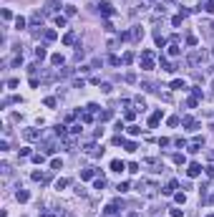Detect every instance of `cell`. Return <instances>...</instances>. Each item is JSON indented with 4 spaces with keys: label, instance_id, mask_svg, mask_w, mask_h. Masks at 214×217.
<instances>
[{
    "label": "cell",
    "instance_id": "d6986e66",
    "mask_svg": "<svg viewBox=\"0 0 214 217\" xmlns=\"http://www.w3.org/2000/svg\"><path fill=\"white\" fill-rule=\"evenodd\" d=\"M171 88H177V91H179V88H186V84L181 81V78H177V81H171Z\"/></svg>",
    "mask_w": 214,
    "mask_h": 217
},
{
    "label": "cell",
    "instance_id": "d4e9b609",
    "mask_svg": "<svg viewBox=\"0 0 214 217\" xmlns=\"http://www.w3.org/2000/svg\"><path fill=\"white\" fill-rule=\"evenodd\" d=\"M15 28L23 30V28H25V18H15Z\"/></svg>",
    "mask_w": 214,
    "mask_h": 217
},
{
    "label": "cell",
    "instance_id": "3957f363",
    "mask_svg": "<svg viewBox=\"0 0 214 217\" xmlns=\"http://www.w3.org/2000/svg\"><path fill=\"white\" fill-rule=\"evenodd\" d=\"M186 174H189V177H199V174H202V164H199V162H189Z\"/></svg>",
    "mask_w": 214,
    "mask_h": 217
},
{
    "label": "cell",
    "instance_id": "484cf974",
    "mask_svg": "<svg viewBox=\"0 0 214 217\" xmlns=\"http://www.w3.org/2000/svg\"><path fill=\"white\" fill-rule=\"evenodd\" d=\"M174 200H177L179 205H184V202H186V194H184V192H179V194H174Z\"/></svg>",
    "mask_w": 214,
    "mask_h": 217
},
{
    "label": "cell",
    "instance_id": "44dd1931",
    "mask_svg": "<svg viewBox=\"0 0 214 217\" xmlns=\"http://www.w3.org/2000/svg\"><path fill=\"white\" fill-rule=\"evenodd\" d=\"M171 159H174V164H184V162H186V156H184V154H174Z\"/></svg>",
    "mask_w": 214,
    "mask_h": 217
},
{
    "label": "cell",
    "instance_id": "9c48e42d",
    "mask_svg": "<svg viewBox=\"0 0 214 217\" xmlns=\"http://www.w3.org/2000/svg\"><path fill=\"white\" fill-rule=\"evenodd\" d=\"M28 197H30V194H28L25 189H18V192H15V200H18V202H28Z\"/></svg>",
    "mask_w": 214,
    "mask_h": 217
},
{
    "label": "cell",
    "instance_id": "ba28073f",
    "mask_svg": "<svg viewBox=\"0 0 214 217\" xmlns=\"http://www.w3.org/2000/svg\"><path fill=\"white\" fill-rule=\"evenodd\" d=\"M177 187H179V182H177V179H171V182L166 184V189H161V192H164V194H174V189H177Z\"/></svg>",
    "mask_w": 214,
    "mask_h": 217
},
{
    "label": "cell",
    "instance_id": "30bf717a",
    "mask_svg": "<svg viewBox=\"0 0 214 217\" xmlns=\"http://www.w3.org/2000/svg\"><path fill=\"white\" fill-rule=\"evenodd\" d=\"M23 136H25L28 142H33V139H38V131H35V129H25V131H23Z\"/></svg>",
    "mask_w": 214,
    "mask_h": 217
},
{
    "label": "cell",
    "instance_id": "6da1fadb",
    "mask_svg": "<svg viewBox=\"0 0 214 217\" xmlns=\"http://www.w3.org/2000/svg\"><path fill=\"white\" fill-rule=\"evenodd\" d=\"M141 68L144 71H154V56H151V51L141 53Z\"/></svg>",
    "mask_w": 214,
    "mask_h": 217
},
{
    "label": "cell",
    "instance_id": "8fae6325",
    "mask_svg": "<svg viewBox=\"0 0 214 217\" xmlns=\"http://www.w3.org/2000/svg\"><path fill=\"white\" fill-rule=\"evenodd\" d=\"M111 169H113V172H124V169H126V164H124V162H119V159H113V162H111Z\"/></svg>",
    "mask_w": 214,
    "mask_h": 217
},
{
    "label": "cell",
    "instance_id": "f6af8a7d",
    "mask_svg": "<svg viewBox=\"0 0 214 217\" xmlns=\"http://www.w3.org/2000/svg\"><path fill=\"white\" fill-rule=\"evenodd\" d=\"M204 172H207V177H214V167H212V164H209V167H207Z\"/></svg>",
    "mask_w": 214,
    "mask_h": 217
},
{
    "label": "cell",
    "instance_id": "ab89813d",
    "mask_svg": "<svg viewBox=\"0 0 214 217\" xmlns=\"http://www.w3.org/2000/svg\"><path fill=\"white\" fill-rule=\"evenodd\" d=\"M46 106H50V109L55 106V98H53V96H48V98H46Z\"/></svg>",
    "mask_w": 214,
    "mask_h": 217
},
{
    "label": "cell",
    "instance_id": "e0dca14e",
    "mask_svg": "<svg viewBox=\"0 0 214 217\" xmlns=\"http://www.w3.org/2000/svg\"><path fill=\"white\" fill-rule=\"evenodd\" d=\"M93 174H96V169H83L81 172V179H93Z\"/></svg>",
    "mask_w": 214,
    "mask_h": 217
},
{
    "label": "cell",
    "instance_id": "9a60e30c",
    "mask_svg": "<svg viewBox=\"0 0 214 217\" xmlns=\"http://www.w3.org/2000/svg\"><path fill=\"white\" fill-rule=\"evenodd\" d=\"M50 63H53V66H61V63H63V56H61V53H53V56H50Z\"/></svg>",
    "mask_w": 214,
    "mask_h": 217
},
{
    "label": "cell",
    "instance_id": "277c9868",
    "mask_svg": "<svg viewBox=\"0 0 214 217\" xmlns=\"http://www.w3.org/2000/svg\"><path fill=\"white\" fill-rule=\"evenodd\" d=\"M181 124H184L186 129H191V131H197V129H199V124H197V121H194V119H191V116H184V119H181Z\"/></svg>",
    "mask_w": 214,
    "mask_h": 217
},
{
    "label": "cell",
    "instance_id": "1f68e13d",
    "mask_svg": "<svg viewBox=\"0 0 214 217\" xmlns=\"http://www.w3.org/2000/svg\"><path fill=\"white\" fill-rule=\"evenodd\" d=\"M81 131H83L81 124H73V126H71V134H73V136H76V134H81Z\"/></svg>",
    "mask_w": 214,
    "mask_h": 217
},
{
    "label": "cell",
    "instance_id": "83f0119b",
    "mask_svg": "<svg viewBox=\"0 0 214 217\" xmlns=\"http://www.w3.org/2000/svg\"><path fill=\"white\" fill-rule=\"evenodd\" d=\"M161 68H164V71H174V66L166 61V58H161Z\"/></svg>",
    "mask_w": 214,
    "mask_h": 217
},
{
    "label": "cell",
    "instance_id": "2e32d148",
    "mask_svg": "<svg viewBox=\"0 0 214 217\" xmlns=\"http://www.w3.org/2000/svg\"><path fill=\"white\" fill-rule=\"evenodd\" d=\"M35 58H38V61H43V58H46V46H38V48H35Z\"/></svg>",
    "mask_w": 214,
    "mask_h": 217
},
{
    "label": "cell",
    "instance_id": "c3c4849f",
    "mask_svg": "<svg viewBox=\"0 0 214 217\" xmlns=\"http://www.w3.org/2000/svg\"><path fill=\"white\" fill-rule=\"evenodd\" d=\"M43 217H55V215H43Z\"/></svg>",
    "mask_w": 214,
    "mask_h": 217
},
{
    "label": "cell",
    "instance_id": "d590c367",
    "mask_svg": "<svg viewBox=\"0 0 214 217\" xmlns=\"http://www.w3.org/2000/svg\"><path fill=\"white\" fill-rule=\"evenodd\" d=\"M46 41H55V30H46Z\"/></svg>",
    "mask_w": 214,
    "mask_h": 217
},
{
    "label": "cell",
    "instance_id": "4fadbf2b",
    "mask_svg": "<svg viewBox=\"0 0 214 217\" xmlns=\"http://www.w3.org/2000/svg\"><path fill=\"white\" fill-rule=\"evenodd\" d=\"M91 121H93V114L91 111H83L81 114V124H91Z\"/></svg>",
    "mask_w": 214,
    "mask_h": 217
},
{
    "label": "cell",
    "instance_id": "8992f818",
    "mask_svg": "<svg viewBox=\"0 0 214 217\" xmlns=\"http://www.w3.org/2000/svg\"><path fill=\"white\" fill-rule=\"evenodd\" d=\"M98 10H101V15H113V5L111 3H101Z\"/></svg>",
    "mask_w": 214,
    "mask_h": 217
},
{
    "label": "cell",
    "instance_id": "7402d4cb",
    "mask_svg": "<svg viewBox=\"0 0 214 217\" xmlns=\"http://www.w3.org/2000/svg\"><path fill=\"white\" fill-rule=\"evenodd\" d=\"M141 35H144V30H141V28H133V30H131V38H133V41H139Z\"/></svg>",
    "mask_w": 214,
    "mask_h": 217
},
{
    "label": "cell",
    "instance_id": "52a82bcc",
    "mask_svg": "<svg viewBox=\"0 0 214 217\" xmlns=\"http://www.w3.org/2000/svg\"><path fill=\"white\" fill-rule=\"evenodd\" d=\"M202 61H204V53H191V56H189V63H191V66H197V63H202Z\"/></svg>",
    "mask_w": 214,
    "mask_h": 217
},
{
    "label": "cell",
    "instance_id": "7c38bea8",
    "mask_svg": "<svg viewBox=\"0 0 214 217\" xmlns=\"http://www.w3.org/2000/svg\"><path fill=\"white\" fill-rule=\"evenodd\" d=\"M179 53H181V48H179L177 43H171V46H169V56H171V58H177Z\"/></svg>",
    "mask_w": 214,
    "mask_h": 217
},
{
    "label": "cell",
    "instance_id": "7dc6e473",
    "mask_svg": "<svg viewBox=\"0 0 214 217\" xmlns=\"http://www.w3.org/2000/svg\"><path fill=\"white\" fill-rule=\"evenodd\" d=\"M129 217H139V212H131V215H129Z\"/></svg>",
    "mask_w": 214,
    "mask_h": 217
},
{
    "label": "cell",
    "instance_id": "74e56055",
    "mask_svg": "<svg viewBox=\"0 0 214 217\" xmlns=\"http://www.w3.org/2000/svg\"><path fill=\"white\" fill-rule=\"evenodd\" d=\"M66 15H76V5H66Z\"/></svg>",
    "mask_w": 214,
    "mask_h": 217
},
{
    "label": "cell",
    "instance_id": "4dcf8cb0",
    "mask_svg": "<svg viewBox=\"0 0 214 217\" xmlns=\"http://www.w3.org/2000/svg\"><path fill=\"white\" fill-rule=\"evenodd\" d=\"M55 136H66V126L58 124V126H55Z\"/></svg>",
    "mask_w": 214,
    "mask_h": 217
},
{
    "label": "cell",
    "instance_id": "7a4b0ae2",
    "mask_svg": "<svg viewBox=\"0 0 214 217\" xmlns=\"http://www.w3.org/2000/svg\"><path fill=\"white\" fill-rule=\"evenodd\" d=\"M119 207H121V200H113L111 205H106V210H103V215H106V217H113L116 212H119Z\"/></svg>",
    "mask_w": 214,
    "mask_h": 217
},
{
    "label": "cell",
    "instance_id": "5bb4252c",
    "mask_svg": "<svg viewBox=\"0 0 214 217\" xmlns=\"http://www.w3.org/2000/svg\"><path fill=\"white\" fill-rule=\"evenodd\" d=\"M58 8H61V3H55V0H50V3L46 5V13H55Z\"/></svg>",
    "mask_w": 214,
    "mask_h": 217
},
{
    "label": "cell",
    "instance_id": "b9f144b4",
    "mask_svg": "<svg viewBox=\"0 0 214 217\" xmlns=\"http://www.w3.org/2000/svg\"><path fill=\"white\" fill-rule=\"evenodd\" d=\"M20 156H30V147H23L20 149Z\"/></svg>",
    "mask_w": 214,
    "mask_h": 217
},
{
    "label": "cell",
    "instance_id": "d6a6232c",
    "mask_svg": "<svg viewBox=\"0 0 214 217\" xmlns=\"http://www.w3.org/2000/svg\"><path fill=\"white\" fill-rule=\"evenodd\" d=\"M129 134H131V136H139L141 129H139V126H129Z\"/></svg>",
    "mask_w": 214,
    "mask_h": 217
},
{
    "label": "cell",
    "instance_id": "ac0fdd59",
    "mask_svg": "<svg viewBox=\"0 0 214 217\" xmlns=\"http://www.w3.org/2000/svg\"><path fill=\"white\" fill-rule=\"evenodd\" d=\"M33 162H35V164H43V162H46V154H43V151L33 154Z\"/></svg>",
    "mask_w": 214,
    "mask_h": 217
},
{
    "label": "cell",
    "instance_id": "f546056e",
    "mask_svg": "<svg viewBox=\"0 0 214 217\" xmlns=\"http://www.w3.org/2000/svg\"><path fill=\"white\" fill-rule=\"evenodd\" d=\"M133 61V53H124V58H121V63H131Z\"/></svg>",
    "mask_w": 214,
    "mask_h": 217
},
{
    "label": "cell",
    "instance_id": "836d02e7",
    "mask_svg": "<svg viewBox=\"0 0 214 217\" xmlns=\"http://www.w3.org/2000/svg\"><path fill=\"white\" fill-rule=\"evenodd\" d=\"M61 167H63L61 159H53V162H50V169H61Z\"/></svg>",
    "mask_w": 214,
    "mask_h": 217
},
{
    "label": "cell",
    "instance_id": "ee69618b",
    "mask_svg": "<svg viewBox=\"0 0 214 217\" xmlns=\"http://www.w3.org/2000/svg\"><path fill=\"white\" fill-rule=\"evenodd\" d=\"M171 217H181V210H179V207H174V210H171Z\"/></svg>",
    "mask_w": 214,
    "mask_h": 217
},
{
    "label": "cell",
    "instance_id": "bcb514c9",
    "mask_svg": "<svg viewBox=\"0 0 214 217\" xmlns=\"http://www.w3.org/2000/svg\"><path fill=\"white\" fill-rule=\"evenodd\" d=\"M207 156H209V159H212V162H214V149H212V151H209V154H207Z\"/></svg>",
    "mask_w": 214,
    "mask_h": 217
},
{
    "label": "cell",
    "instance_id": "f1b7e54d",
    "mask_svg": "<svg viewBox=\"0 0 214 217\" xmlns=\"http://www.w3.org/2000/svg\"><path fill=\"white\" fill-rule=\"evenodd\" d=\"M55 25L63 28V25H66V18H63V15H55Z\"/></svg>",
    "mask_w": 214,
    "mask_h": 217
},
{
    "label": "cell",
    "instance_id": "f35d334b",
    "mask_svg": "<svg viewBox=\"0 0 214 217\" xmlns=\"http://www.w3.org/2000/svg\"><path fill=\"white\" fill-rule=\"evenodd\" d=\"M124 144H126V149H129V151H136V142H124Z\"/></svg>",
    "mask_w": 214,
    "mask_h": 217
},
{
    "label": "cell",
    "instance_id": "8d00e7d4",
    "mask_svg": "<svg viewBox=\"0 0 214 217\" xmlns=\"http://www.w3.org/2000/svg\"><path fill=\"white\" fill-rule=\"evenodd\" d=\"M126 119H129V121H133V119H136V111H133V109H129V111H126Z\"/></svg>",
    "mask_w": 214,
    "mask_h": 217
},
{
    "label": "cell",
    "instance_id": "603a6c76",
    "mask_svg": "<svg viewBox=\"0 0 214 217\" xmlns=\"http://www.w3.org/2000/svg\"><path fill=\"white\" fill-rule=\"evenodd\" d=\"M93 187H96V189H103V187H106V179H103V177H98V179L93 182Z\"/></svg>",
    "mask_w": 214,
    "mask_h": 217
},
{
    "label": "cell",
    "instance_id": "681fc988",
    "mask_svg": "<svg viewBox=\"0 0 214 217\" xmlns=\"http://www.w3.org/2000/svg\"><path fill=\"white\" fill-rule=\"evenodd\" d=\"M209 217H214V215H209Z\"/></svg>",
    "mask_w": 214,
    "mask_h": 217
},
{
    "label": "cell",
    "instance_id": "cb8c5ba5",
    "mask_svg": "<svg viewBox=\"0 0 214 217\" xmlns=\"http://www.w3.org/2000/svg\"><path fill=\"white\" fill-rule=\"evenodd\" d=\"M68 184H71L68 179H58V182H55V189H66Z\"/></svg>",
    "mask_w": 214,
    "mask_h": 217
},
{
    "label": "cell",
    "instance_id": "5b68a950",
    "mask_svg": "<svg viewBox=\"0 0 214 217\" xmlns=\"http://www.w3.org/2000/svg\"><path fill=\"white\" fill-rule=\"evenodd\" d=\"M159 121H161V109H159V111H154V114H151V116H149V126H151V129H154V126H156V124H159Z\"/></svg>",
    "mask_w": 214,
    "mask_h": 217
},
{
    "label": "cell",
    "instance_id": "60d3db41",
    "mask_svg": "<svg viewBox=\"0 0 214 217\" xmlns=\"http://www.w3.org/2000/svg\"><path fill=\"white\" fill-rule=\"evenodd\" d=\"M101 91L103 93H111V84H101Z\"/></svg>",
    "mask_w": 214,
    "mask_h": 217
},
{
    "label": "cell",
    "instance_id": "ffe728a7",
    "mask_svg": "<svg viewBox=\"0 0 214 217\" xmlns=\"http://www.w3.org/2000/svg\"><path fill=\"white\" fill-rule=\"evenodd\" d=\"M111 116H113V111H111V109H106V111H103V114L98 116V121H108V119H111Z\"/></svg>",
    "mask_w": 214,
    "mask_h": 217
},
{
    "label": "cell",
    "instance_id": "7bdbcfd3",
    "mask_svg": "<svg viewBox=\"0 0 214 217\" xmlns=\"http://www.w3.org/2000/svg\"><path fill=\"white\" fill-rule=\"evenodd\" d=\"M119 192H129V182H121L119 184Z\"/></svg>",
    "mask_w": 214,
    "mask_h": 217
},
{
    "label": "cell",
    "instance_id": "4316f807",
    "mask_svg": "<svg viewBox=\"0 0 214 217\" xmlns=\"http://www.w3.org/2000/svg\"><path fill=\"white\" fill-rule=\"evenodd\" d=\"M73 41H76V35H73V33H66V38H63V43H66V46H71Z\"/></svg>",
    "mask_w": 214,
    "mask_h": 217
},
{
    "label": "cell",
    "instance_id": "e575fe53",
    "mask_svg": "<svg viewBox=\"0 0 214 217\" xmlns=\"http://www.w3.org/2000/svg\"><path fill=\"white\" fill-rule=\"evenodd\" d=\"M197 43H199L197 35H189V38H186V46H197Z\"/></svg>",
    "mask_w": 214,
    "mask_h": 217
}]
</instances>
